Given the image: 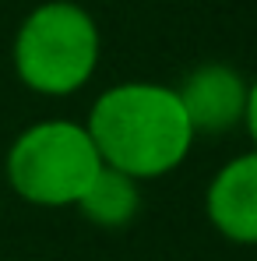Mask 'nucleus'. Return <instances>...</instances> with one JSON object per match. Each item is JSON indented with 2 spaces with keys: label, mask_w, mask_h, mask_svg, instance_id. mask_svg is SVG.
<instances>
[{
  "label": "nucleus",
  "mask_w": 257,
  "mask_h": 261,
  "mask_svg": "<svg viewBox=\"0 0 257 261\" xmlns=\"http://www.w3.org/2000/svg\"><path fill=\"white\" fill-rule=\"evenodd\" d=\"M243 127L250 134V141H254L257 148V82L247 85V106H243Z\"/></svg>",
  "instance_id": "obj_7"
},
{
  "label": "nucleus",
  "mask_w": 257,
  "mask_h": 261,
  "mask_svg": "<svg viewBox=\"0 0 257 261\" xmlns=\"http://www.w3.org/2000/svg\"><path fill=\"white\" fill-rule=\"evenodd\" d=\"M247 85L250 82L229 64L208 60L194 67L176 88L194 134H225L236 124H243Z\"/></svg>",
  "instance_id": "obj_4"
},
{
  "label": "nucleus",
  "mask_w": 257,
  "mask_h": 261,
  "mask_svg": "<svg viewBox=\"0 0 257 261\" xmlns=\"http://www.w3.org/2000/svg\"><path fill=\"white\" fill-rule=\"evenodd\" d=\"M74 208L99 229H124L141 212V187H137V180L102 166Z\"/></svg>",
  "instance_id": "obj_6"
},
{
  "label": "nucleus",
  "mask_w": 257,
  "mask_h": 261,
  "mask_svg": "<svg viewBox=\"0 0 257 261\" xmlns=\"http://www.w3.org/2000/svg\"><path fill=\"white\" fill-rule=\"evenodd\" d=\"M85 130L99 148L102 166L137 184L183 166L197 138L176 88L159 82H124L106 88L88 110Z\"/></svg>",
  "instance_id": "obj_1"
},
{
  "label": "nucleus",
  "mask_w": 257,
  "mask_h": 261,
  "mask_svg": "<svg viewBox=\"0 0 257 261\" xmlns=\"http://www.w3.org/2000/svg\"><path fill=\"white\" fill-rule=\"evenodd\" d=\"M205 212L225 240L257 247V148L229 159L212 176Z\"/></svg>",
  "instance_id": "obj_5"
},
{
  "label": "nucleus",
  "mask_w": 257,
  "mask_h": 261,
  "mask_svg": "<svg viewBox=\"0 0 257 261\" xmlns=\"http://www.w3.org/2000/svg\"><path fill=\"white\" fill-rule=\"evenodd\" d=\"M99 53V25L85 7L74 0H46L18 25L11 64L28 92L64 99L92 82Z\"/></svg>",
  "instance_id": "obj_2"
},
{
  "label": "nucleus",
  "mask_w": 257,
  "mask_h": 261,
  "mask_svg": "<svg viewBox=\"0 0 257 261\" xmlns=\"http://www.w3.org/2000/svg\"><path fill=\"white\" fill-rule=\"evenodd\" d=\"M7 184L36 208H71L99 176L102 159L85 124L39 120L7 148Z\"/></svg>",
  "instance_id": "obj_3"
}]
</instances>
